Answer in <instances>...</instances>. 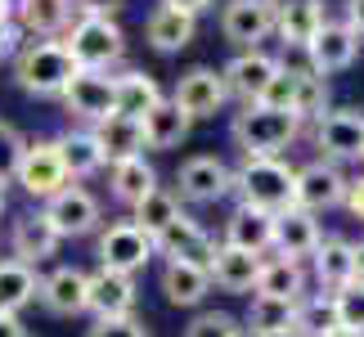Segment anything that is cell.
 Wrapping results in <instances>:
<instances>
[{"mask_svg": "<svg viewBox=\"0 0 364 337\" xmlns=\"http://www.w3.org/2000/svg\"><path fill=\"white\" fill-rule=\"evenodd\" d=\"M292 185H297V166H288L284 158H243L234 166V193L239 207H257V212L284 216L292 203Z\"/></svg>", "mask_w": 364, "mask_h": 337, "instance_id": "obj_1", "label": "cell"}, {"mask_svg": "<svg viewBox=\"0 0 364 337\" xmlns=\"http://www.w3.org/2000/svg\"><path fill=\"white\" fill-rule=\"evenodd\" d=\"M230 135H234V144L243 149V158H279V153L301 135V122L292 117V112L247 104L243 112H234Z\"/></svg>", "mask_w": 364, "mask_h": 337, "instance_id": "obj_2", "label": "cell"}, {"mask_svg": "<svg viewBox=\"0 0 364 337\" xmlns=\"http://www.w3.org/2000/svg\"><path fill=\"white\" fill-rule=\"evenodd\" d=\"M81 68L73 63L63 41H27V46L14 54V81L27 95H63L68 81H73Z\"/></svg>", "mask_w": 364, "mask_h": 337, "instance_id": "obj_3", "label": "cell"}, {"mask_svg": "<svg viewBox=\"0 0 364 337\" xmlns=\"http://www.w3.org/2000/svg\"><path fill=\"white\" fill-rule=\"evenodd\" d=\"M63 46H68V54H73V63L81 73H108L126 54V32L117 27V18L81 14V18H73V27H68Z\"/></svg>", "mask_w": 364, "mask_h": 337, "instance_id": "obj_4", "label": "cell"}, {"mask_svg": "<svg viewBox=\"0 0 364 337\" xmlns=\"http://www.w3.org/2000/svg\"><path fill=\"white\" fill-rule=\"evenodd\" d=\"M14 180L41 203H50L59 189L73 185L68 166H63V153H59V139H27V153H23L18 171H14Z\"/></svg>", "mask_w": 364, "mask_h": 337, "instance_id": "obj_5", "label": "cell"}, {"mask_svg": "<svg viewBox=\"0 0 364 337\" xmlns=\"http://www.w3.org/2000/svg\"><path fill=\"white\" fill-rule=\"evenodd\" d=\"M153 238L139 230V225L126 216V220H113L108 230L100 234V265L104 270H113V274H135V270H144V265L153 261Z\"/></svg>", "mask_w": 364, "mask_h": 337, "instance_id": "obj_6", "label": "cell"}, {"mask_svg": "<svg viewBox=\"0 0 364 337\" xmlns=\"http://www.w3.org/2000/svg\"><path fill=\"white\" fill-rule=\"evenodd\" d=\"M346 185L351 180L342 176V166L338 162H324V158H315V162H306L297 166V185H292V203L301 207V212H328V207H342L346 198Z\"/></svg>", "mask_w": 364, "mask_h": 337, "instance_id": "obj_7", "label": "cell"}, {"mask_svg": "<svg viewBox=\"0 0 364 337\" xmlns=\"http://www.w3.org/2000/svg\"><path fill=\"white\" fill-rule=\"evenodd\" d=\"M220 32L239 50H261L274 36V5L270 0H225L220 5Z\"/></svg>", "mask_w": 364, "mask_h": 337, "instance_id": "obj_8", "label": "cell"}, {"mask_svg": "<svg viewBox=\"0 0 364 337\" xmlns=\"http://www.w3.org/2000/svg\"><path fill=\"white\" fill-rule=\"evenodd\" d=\"M41 216L54 225L59 238H81V234L100 230V198H95L90 189H81V185H68L41 207Z\"/></svg>", "mask_w": 364, "mask_h": 337, "instance_id": "obj_9", "label": "cell"}, {"mask_svg": "<svg viewBox=\"0 0 364 337\" xmlns=\"http://www.w3.org/2000/svg\"><path fill=\"white\" fill-rule=\"evenodd\" d=\"M274 73H279L274 54H265V50H239L225 68H220V81H225L230 100H239L247 108V104H261V95H265V86H270Z\"/></svg>", "mask_w": 364, "mask_h": 337, "instance_id": "obj_10", "label": "cell"}, {"mask_svg": "<svg viewBox=\"0 0 364 337\" xmlns=\"http://www.w3.org/2000/svg\"><path fill=\"white\" fill-rule=\"evenodd\" d=\"M176 185L185 203H220L225 193H234V166H225L216 153H198V158L180 162Z\"/></svg>", "mask_w": 364, "mask_h": 337, "instance_id": "obj_11", "label": "cell"}, {"mask_svg": "<svg viewBox=\"0 0 364 337\" xmlns=\"http://www.w3.org/2000/svg\"><path fill=\"white\" fill-rule=\"evenodd\" d=\"M364 144V112L355 108H328L324 122L315 126V149L324 153V162H360Z\"/></svg>", "mask_w": 364, "mask_h": 337, "instance_id": "obj_12", "label": "cell"}, {"mask_svg": "<svg viewBox=\"0 0 364 337\" xmlns=\"http://www.w3.org/2000/svg\"><path fill=\"white\" fill-rule=\"evenodd\" d=\"M301 54H306V63H311V73H319V77L346 73V68L355 63V54H360V36L342 18H324V27L315 32V41Z\"/></svg>", "mask_w": 364, "mask_h": 337, "instance_id": "obj_13", "label": "cell"}, {"mask_svg": "<svg viewBox=\"0 0 364 337\" xmlns=\"http://www.w3.org/2000/svg\"><path fill=\"white\" fill-rule=\"evenodd\" d=\"M171 100L180 104V112H189L193 122H203V117H216V112L230 104V90H225V81H220L216 68L198 63V68H189V73L176 81Z\"/></svg>", "mask_w": 364, "mask_h": 337, "instance_id": "obj_14", "label": "cell"}, {"mask_svg": "<svg viewBox=\"0 0 364 337\" xmlns=\"http://www.w3.org/2000/svg\"><path fill=\"white\" fill-rule=\"evenodd\" d=\"M153 247H158L166 261H189V265H198V270H207L212 257H216V238L193 216H180L176 225H166V230L153 238Z\"/></svg>", "mask_w": 364, "mask_h": 337, "instance_id": "obj_15", "label": "cell"}, {"mask_svg": "<svg viewBox=\"0 0 364 337\" xmlns=\"http://www.w3.org/2000/svg\"><path fill=\"white\" fill-rule=\"evenodd\" d=\"M59 100L68 104L73 117L100 126V122L113 117V77H108V73H77Z\"/></svg>", "mask_w": 364, "mask_h": 337, "instance_id": "obj_16", "label": "cell"}, {"mask_svg": "<svg viewBox=\"0 0 364 337\" xmlns=\"http://www.w3.org/2000/svg\"><path fill=\"white\" fill-rule=\"evenodd\" d=\"M86 292H90V274L81 265H59V270H50L41 279V306L63 319L86 311Z\"/></svg>", "mask_w": 364, "mask_h": 337, "instance_id": "obj_17", "label": "cell"}, {"mask_svg": "<svg viewBox=\"0 0 364 337\" xmlns=\"http://www.w3.org/2000/svg\"><path fill=\"white\" fill-rule=\"evenodd\" d=\"M261 265H265V257H257V252L216 243V257H212V265H207V274H212V284H216L220 292H239V297H252Z\"/></svg>", "mask_w": 364, "mask_h": 337, "instance_id": "obj_18", "label": "cell"}, {"mask_svg": "<svg viewBox=\"0 0 364 337\" xmlns=\"http://www.w3.org/2000/svg\"><path fill=\"white\" fill-rule=\"evenodd\" d=\"M77 18L73 0H14V23H18L23 36H41L54 41L59 32H68Z\"/></svg>", "mask_w": 364, "mask_h": 337, "instance_id": "obj_19", "label": "cell"}, {"mask_svg": "<svg viewBox=\"0 0 364 337\" xmlns=\"http://www.w3.org/2000/svg\"><path fill=\"white\" fill-rule=\"evenodd\" d=\"M86 311H95V319H126V315H135V284H131V274H113V270L100 265V270L90 274Z\"/></svg>", "mask_w": 364, "mask_h": 337, "instance_id": "obj_20", "label": "cell"}, {"mask_svg": "<svg viewBox=\"0 0 364 337\" xmlns=\"http://www.w3.org/2000/svg\"><path fill=\"white\" fill-rule=\"evenodd\" d=\"M162 100H166L162 86H158V81H153L149 73H139V68H131V73L113 77V112H117V117L144 122Z\"/></svg>", "mask_w": 364, "mask_h": 337, "instance_id": "obj_21", "label": "cell"}, {"mask_svg": "<svg viewBox=\"0 0 364 337\" xmlns=\"http://www.w3.org/2000/svg\"><path fill=\"white\" fill-rule=\"evenodd\" d=\"M319 220L311 212H301V207H288L284 216H274V252L279 257H288V261H306V257H315V247H319Z\"/></svg>", "mask_w": 364, "mask_h": 337, "instance_id": "obj_22", "label": "cell"}, {"mask_svg": "<svg viewBox=\"0 0 364 337\" xmlns=\"http://www.w3.org/2000/svg\"><path fill=\"white\" fill-rule=\"evenodd\" d=\"M9 243H14V261H23V265H32V270H36L41 261H50L54 252H59V234H54V225L41 212H27V216L14 220Z\"/></svg>", "mask_w": 364, "mask_h": 337, "instance_id": "obj_23", "label": "cell"}, {"mask_svg": "<svg viewBox=\"0 0 364 337\" xmlns=\"http://www.w3.org/2000/svg\"><path fill=\"white\" fill-rule=\"evenodd\" d=\"M220 243L265 257V252L274 247V216L270 212H257V207H234L230 220H225V238H220Z\"/></svg>", "mask_w": 364, "mask_h": 337, "instance_id": "obj_24", "label": "cell"}, {"mask_svg": "<svg viewBox=\"0 0 364 337\" xmlns=\"http://www.w3.org/2000/svg\"><path fill=\"white\" fill-rule=\"evenodd\" d=\"M198 36V18H189V14H180L171 5H158L144 18V41L158 54H176V50H185L189 41Z\"/></svg>", "mask_w": 364, "mask_h": 337, "instance_id": "obj_25", "label": "cell"}, {"mask_svg": "<svg viewBox=\"0 0 364 337\" xmlns=\"http://www.w3.org/2000/svg\"><path fill=\"white\" fill-rule=\"evenodd\" d=\"M324 27V0H306V5H284L274 9V36L284 41V50H306L315 32Z\"/></svg>", "mask_w": 364, "mask_h": 337, "instance_id": "obj_26", "label": "cell"}, {"mask_svg": "<svg viewBox=\"0 0 364 337\" xmlns=\"http://www.w3.org/2000/svg\"><path fill=\"white\" fill-rule=\"evenodd\" d=\"M139 126H144V149L166 153V149H180V144L189 139L193 117H189V112H180V104H176V100H162V104L153 108Z\"/></svg>", "mask_w": 364, "mask_h": 337, "instance_id": "obj_27", "label": "cell"}, {"mask_svg": "<svg viewBox=\"0 0 364 337\" xmlns=\"http://www.w3.org/2000/svg\"><path fill=\"white\" fill-rule=\"evenodd\" d=\"M90 135L100 139V153H104V162L113 166V162H126V158H144V126L131 122V117H108L100 126H90Z\"/></svg>", "mask_w": 364, "mask_h": 337, "instance_id": "obj_28", "label": "cell"}, {"mask_svg": "<svg viewBox=\"0 0 364 337\" xmlns=\"http://www.w3.org/2000/svg\"><path fill=\"white\" fill-rule=\"evenodd\" d=\"M158 284H162V297L171 306H203V297L212 292V274L189 265V261H162Z\"/></svg>", "mask_w": 364, "mask_h": 337, "instance_id": "obj_29", "label": "cell"}, {"mask_svg": "<svg viewBox=\"0 0 364 337\" xmlns=\"http://www.w3.org/2000/svg\"><path fill=\"white\" fill-rule=\"evenodd\" d=\"M311 265H315V279H319V288H324V292H338V288H346V284H355V270H351V238H342V234L319 238Z\"/></svg>", "mask_w": 364, "mask_h": 337, "instance_id": "obj_30", "label": "cell"}, {"mask_svg": "<svg viewBox=\"0 0 364 337\" xmlns=\"http://www.w3.org/2000/svg\"><path fill=\"white\" fill-rule=\"evenodd\" d=\"M257 297H284V301H301L306 297V265L288 261V257H270L257 274Z\"/></svg>", "mask_w": 364, "mask_h": 337, "instance_id": "obj_31", "label": "cell"}, {"mask_svg": "<svg viewBox=\"0 0 364 337\" xmlns=\"http://www.w3.org/2000/svg\"><path fill=\"white\" fill-rule=\"evenodd\" d=\"M41 297V274L23 261H0V315H18Z\"/></svg>", "mask_w": 364, "mask_h": 337, "instance_id": "obj_32", "label": "cell"}, {"mask_svg": "<svg viewBox=\"0 0 364 337\" xmlns=\"http://www.w3.org/2000/svg\"><path fill=\"white\" fill-rule=\"evenodd\" d=\"M108 189H113V198L122 207H135L139 198H149V193L158 189V171H153L144 158L113 162V171H108Z\"/></svg>", "mask_w": 364, "mask_h": 337, "instance_id": "obj_33", "label": "cell"}, {"mask_svg": "<svg viewBox=\"0 0 364 337\" xmlns=\"http://www.w3.org/2000/svg\"><path fill=\"white\" fill-rule=\"evenodd\" d=\"M59 153H63V166H68V180H86L95 171H104V153H100V139L90 131H63L59 135Z\"/></svg>", "mask_w": 364, "mask_h": 337, "instance_id": "obj_34", "label": "cell"}, {"mask_svg": "<svg viewBox=\"0 0 364 337\" xmlns=\"http://www.w3.org/2000/svg\"><path fill=\"white\" fill-rule=\"evenodd\" d=\"M180 216H185V212H180V193H171V189H153L149 193V198H139L135 207H131V220L139 225V230H144L149 238H158L162 230H166V225H176Z\"/></svg>", "mask_w": 364, "mask_h": 337, "instance_id": "obj_35", "label": "cell"}, {"mask_svg": "<svg viewBox=\"0 0 364 337\" xmlns=\"http://www.w3.org/2000/svg\"><path fill=\"white\" fill-rule=\"evenodd\" d=\"M292 328H297L301 337H333V333H342L333 292H306V297L297 301V324H292Z\"/></svg>", "mask_w": 364, "mask_h": 337, "instance_id": "obj_36", "label": "cell"}, {"mask_svg": "<svg viewBox=\"0 0 364 337\" xmlns=\"http://www.w3.org/2000/svg\"><path fill=\"white\" fill-rule=\"evenodd\" d=\"M324 112H328V81L311 73V63H301L297 68V95H292V117H297L301 126L306 122H324Z\"/></svg>", "mask_w": 364, "mask_h": 337, "instance_id": "obj_37", "label": "cell"}, {"mask_svg": "<svg viewBox=\"0 0 364 337\" xmlns=\"http://www.w3.org/2000/svg\"><path fill=\"white\" fill-rule=\"evenodd\" d=\"M297 324V301H284V297H257L252 292V306H247V333H284Z\"/></svg>", "mask_w": 364, "mask_h": 337, "instance_id": "obj_38", "label": "cell"}, {"mask_svg": "<svg viewBox=\"0 0 364 337\" xmlns=\"http://www.w3.org/2000/svg\"><path fill=\"white\" fill-rule=\"evenodd\" d=\"M297 68H301V63L279 59V73L270 77V86H265V95H261V104H265V108L292 112V95H297Z\"/></svg>", "mask_w": 364, "mask_h": 337, "instance_id": "obj_39", "label": "cell"}, {"mask_svg": "<svg viewBox=\"0 0 364 337\" xmlns=\"http://www.w3.org/2000/svg\"><path fill=\"white\" fill-rule=\"evenodd\" d=\"M333 306H338L342 333H364V284H360V279L333 292Z\"/></svg>", "mask_w": 364, "mask_h": 337, "instance_id": "obj_40", "label": "cell"}, {"mask_svg": "<svg viewBox=\"0 0 364 337\" xmlns=\"http://www.w3.org/2000/svg\"><path fill=\"white\" fill-rule=\"evenodd\" d=\"M185 337H243V324L225 311H203V315L189 319Z\"/></svg>", "mask_w": 364, "mask_h": 337, "instance_id": "obj_41", "label": "cell"}, {"mask_svg": "<svg viewBox=\"0 0 364 337\" xmlns=\"http://www.w3.org/2000/svg\"><path fill=\"white\" fill-rule=\"evenodd\" d=\"M23 153H27L23 131H18V126H9V122H0V180H14Z\"/></svg>", "mask_w": 364, "mask_h": 337, "instance_id": "obj_42", "label": "cell"}, {"mask_svg": "<svg viewBox=\"0 0 364 337\" xmlns=\"http://www.w3.org/2000/svg\"><path fill=\"white\" fill-rule=\"evenodd\" d=\"M86 337H149V328L139 324L135 315H126V319H95V324L86 328Z\"/></svg>", "mask_w": 364, "mask_h": 337, "instance_id": "obj_43", "label": "cell"}, {"mask_svg": "<svg viewBox=\"0 0 364 337\" xmlns=\"http://www.w3.org/2000/svg\"><path fill=\"white\" fill-rule=\"evenodd\" d=\"M77 5V18L81 14H95V18H113V14L126 5V0H73Z\"/></svg>", "mask_w": 364, "mask_h": 337, "instance_id": "obj_44", "label": "cell"}, {"mask_svg": "<svg viewBox=\"0 0 364 337\" xmlns=\"http://www.w3.org/2000/svg\"><path fill=\"white\" fill-rule=\"evenodd\" d=\"M342 207L351 212L355 220H364V176H355L351 185H346V198H342Z\"/></svg>", "mask_w": 364, "mask_h": 337, "instance_id": "obj_45", "label": "cell"}, {"mask_svg": "<svg viewBox=\"0 0 364 337\" xmlns=\"http://www.w3.org/2000/svg\"><path fill=\"white\" fill-rule=\"evenodd\" d=\"M162 5H171V9H180V14H189V18H198V14H207L216 5V0H162Z\"/></svg>", "mask_w": 364, "mask_h": 337, "instance_id": "obj_46", "label": "cell"}, {"mask_svg": "<svg viewBox=\"0 0 364 337\" xmlns=\"http://www.w3.org/2000/svg\"><path fill=\"white\" fill-rule=\"evenodd\" d=\"M346 27H351L355 36H364V0H346Z\"/></svg>", "mask_w": 364, "mask_h": 337, "instance_id": "obj_47", "label": "cell"}, {"mask_svg": "<svg viewBox=\"0 0 364 337\" xmlns=\"http://www.w3.org/2000/svg\"><path fill=\"white\" fill-rule=\"evenodd\" d=\"M0 337H27L23 319H18V315H0Z\"/></svg>", "mask_w": 364, "mask_h": 337, "instance_id": "obj_48", "label": "cell"}, {"mask_svg": "<svg viewBox=\"0 0 364 337\" xmlns=\"http://www.w3.org/2000/svg\"><path fill=\"white\" fill-rule=\"evenodd\" d=\"M351 270H355V279L364 284V238H360V243H351Z\"/></svg>", "mask_w": 364, "mask_h": 337, "instance_id": "obj_49", "label": "cell"}, {"mask_svg": "<svg viewBox=\"0 0 364 337\" xmlns=\"http://www.w3.org/2000/svg\"><path fill=\"white\" fill-rule=\"evenodd\" d=\"M14 23V0H0V27Z\"/></svg>", "mask_w": 364, "mask_h": 337, "instance_id": "obj_50", "label": "cell"}, {"mask_svg": "<svg viewBox=\"0 0 364 337\" xmlns=\"http://www.w3.org/2000/svg\"><path fill=\"white\" fill-rule=\"evenodd\" d=\"M5 185H9V180H0V212H5V203H9V193H5Z\"/></svg>", "mask_w": 364, "mask_h": 337, "instance_id": "obj_51", "label": "cell"}, {"mask_svg": "<svg viewBox=\"0 0 364 337\" xmlns=\"http://www.w3.org/2000/svg\"><path fill=\"white\" fill-rule=\"evenodd\" d=\"M274 9H284V5H306V0H270Z\"/></svg>", "mask_w": 364, "mask_h": 337, "instance_id": "obj_52", "label": "cell"}, {"mask_svg": "<svg viewBox=\"0 0 364 337\" xmlns=\"http://www.w3.org/2000/svg\"><path fill=\"white\" fill-rule=\"evenodd\" d=\"M265 337H301L297 328H284V333H265Z\"/></svg>", "mask_w": 364, "mask_h": 337, "instance_id": "obj_53", "label": "cell"}, {"mask_svg": "<svg viewBox=\"0 0 364 337\" xmlns=\"http://www.w3.org/2000/svg\"><path fill=\"white\" fill-rule=\"evenodd\" d=\"M333 337H364V333H333Z\"/></svg>", "mask_w": 364, "mask_h": 337, "instance_id": "obj_54", "label": "cell"}, {"mask_svg": "<svg viewBox=\"0 0 364 337\" xmlns=\"http://www.w3.org/2000/svg\"><path fill=\"white\" fill-rule=\"evenodd\" d=\"M243 337H257V333H247V328H243Z\"/></svg>", "mask_w": 364, "mask_h": 337, "instance_id": "obj_55", "label": "cell"}, {"mask_svg": "<svg viewBox=\"0 0 364 337\" xmlns=\"http://www.w3.org/2000/svg\"><path fill=\"white\" fill-rule=\"evenodd\" d=\"M360 162H364V144H360Z\"/></svg>", "mask_w": 364, "mask_h": 337, "instance_id": "obj_56", "label": "cell"}]
</instances>
